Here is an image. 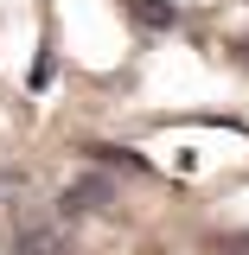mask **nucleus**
Here are the masks:
<instances>
[{
    "label": "nucleus",
    "instance_id": "f257e3e1",
    "mask_svg": "<svg viewBox=\"0 0 249 255\" xmlns=\"http://www.w3.org/2000/svg\"><path fill=\"white\" fill-rule=\"evenodd\" d=\"M13 255H70L58 223H38L32 211H13Z\"/></svg>",
    "mask_w": 249,
    "mask_h": 255
},
{
    "label": "nucleus",
    "instance_id": "f03ea898",
    "mask_svg": "<svg viewBox=\"0 0 249 255\" xmlns=\"http://www.w3.org/2000/svg\"><path fill=\"white\" fill-rule=\"evenodd\" d=\"M109 204H115V185H109V179H77V185L64 191V217H83V211H109Z\"/></svg>",
    "mask_w": 249,
    "mask_h": 255
},
{
    "label": "nucleus",
    "instance_id": "7ed1b4c3",
    "mask_svg": "<svg viewBox=\"0 0 249 255\" xmlns=\"http://www.w3.org/2000/svg\"><path fill=\"white\" fill-rule=\"evenodd\" d=\"M128 19L147 32H166V26H179V6L173 0H128Z\"/></svg>",
    "mask_w": 249,
    "mask_h": 255
},
{
    "label": "nucleus",
    "instance_id": "20e7f679",
    "mask_svg": "<svg viewBox=\"0 0 249 255\" xmlns=\"http://www.w3.org/2000/svg\"><path fill=\"white\" fill-rule=\"evenodd\" d=\"M51 83H58V51H51V45H38V58H32V70H26V90L45 96Z\"/></svg>",
    "mask_w": 249,
    "mask_h": 255
},
{
    "label": "nucleus",
    "instance_id": "39448f33",
    "mask_svg": "<svg viewBox=\"0 0 249 255\" xmlns=\"http://www.w3.org/2000/svg\"><path fill=\"white\" fill-rule=\"evenodd\" d=\"M83 153H90V159H102V166H122V172H147V159H134L128 147H109V140H90Z\"/></svg>",
    "mask_w": 249,
    "mask_h": 255
},
{
    "label": "nucleus",
    "instance_id": "423d86ee",
    "mask_svg": "<svg viewBox=\"0 0 249 255\" xmlns=\"http://www.w3.org/2000/svg\"><path fill=\"white\" fill-rule=\"evenodd\" d=\"M218 255H249V236H218Z\"/></svg>",
    "mask_w": 249,
    "mask_h": 255
},
{
    "label": "nucleus",
    "instance_id": "0eeeda50",
    "mask_svg": "<svg viewBox=\"0 0 249 255\" xmlns=\"http://www.w3.org/2000/svg\"><path fill=\"white\" fill-rule=\"evenodd\" d=\"M237 58H243V64H249V38H237Z\"/></svg>",
    "mask_w": 249,
    "mask_h": 255
}]
</instances>
